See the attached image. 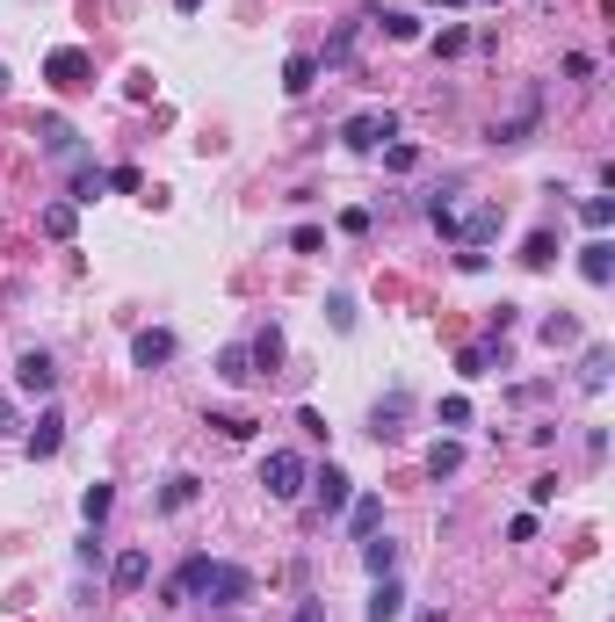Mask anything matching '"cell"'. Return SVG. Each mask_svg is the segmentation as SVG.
Here are the masks:
<instances>
[{
  "label": "cell",
  "mask_w": 615,
  "mask_h": 622,
  "mask_svg": "<svg viewBox=\"0 0 615 622\" xmlns=\"http://www.w3.org/2000/svg\"><path fill=\"white\" fill-rule=\"evenodd\" d=\"M304 485H312V471H304V456H297V449H268V456H261V492H268L275 507L304 500Z\"/></svg>",
  "instance_id": "1"
},
{
  "label": "cell",
  "mask_w": 615,
  "mask_h": 622,
  "mask_svg": "<svg viewBox=\"0 0 615 622\" xmlns=\"http://www.w3.org/2000/svg\"><path fill=\"white\" fill-rule=\"evenodd\" d=\"M391 138H398V116H391V109H355V116L341 123V145H348V152H384Z\"/></svg>",
  "instance_id": "2"
},
{
  "label": "cell",
  "mask_w": 615,
  "mask_h": 622,
  "mask_svg": "<svg viewBox=\"0 0 615 622\" xmlns=\"http://www.w3.org/2000/svg\"><path fill=\"white\" fill-rule=\"evenodd\" d=\"M44 80L58 87V95H80V87H95V58H87L80 44H58L44 58Z\"/></svg>",
  "instance_id": "3"
},
{
  "label": "cell",
  "mask_w": 615,
  "mask_h": 622,
  "mask_svg": "<svg viewBox=\"0 0 615 622\" xmlns=\"http://www.w3.org/2000/svg\"><path fill=\"white\" fill-rule=\"evenodd\" d=\"M246 594H254V572H246V565H218V557H210V579H203V601H210V608H239Z\"/></svg>",
  "instance_id": "4"
},
{
  "label": "cell",
  "mask_w": 615,
  "mask_h": 622,
  "mask_svg": "<svg viewBox=\"0 0 615 622\" xmlns=\"http://www.w3.org/2000/svg\"><path fill=\"white\" fill-rule=\"evenodd\" d=\"M203 579H210V557H203V550L181 557V572L160 586V608H196V601H203Z\"/></svg>",
  "instance_id": "5"
},
{
  "label": "cell",
  "mask_w": 615,
  "mask_h": 622,
  "mask_svg": "<svg viewBox=\"0 0 615 622\" xmlns=\"http://www.w3.org/2000/svg\"><path fill=\"white\" fill-rule=\"evenodd\" d=\"M174 355H181V340H174L167 326H138V333H131V362H138V369H167Z\"/></svg>",
  "instance_id": "6"
},
{
  "label": "cell",
  "mask_w": 615,
  "mask_h": 622,
  "mask_svg": "<svg viewBox=\"0 0 615 622\" xmlns=\"http://www.w3.org/2000/svg\"><path fill=\"white\" fill-rule=\"evenodd\" d=\"M51 384H58V362H51L44 348H22V355H15V391L51 398Z\"/></svg>",
  "instance_id": "7"
},
{
  "label": "cell",
  "mask_w": 615,
  "mask_h": 622,
  "mask_svg": "<svg viewBox=\"0 0 615 622\" xmlns=\"http://www.w3.org/2000/svg\"><path fill=\"white\" fill-rule=\"evenodd\" d=\"M406 413H413V391L398 384L391 398H377V406H369V434H377V442H398V434H406Z\"/></svg>",
  "instance_id": "8"
},
{
  "label": "cell",
  "mask_w": 615,
  "mask_h": 622,
  "mask_svg": "<svg viewBox=\"0 0 615 622\" xmlns=\"http://www.w3.org/2000/svg\"><path fill=\"white\" fill-rule=\"evenodd\" d=\"M500 225H507L500 203H471L464 217H456V246H485V239H500Z\"/></svg>",
  "instance_id": "9"
},
{
  "label": "cell",
  "mask_w": 615,
  "mask_h": 622,
  "mask_svg": "<svg viewBox=\"0 0 615 622\" xmlns=\"http://www.w3.org/2000/svg\"><path fill=\"white\" fill-rule=\"evenodd\" d=\"M536 123H543V102L529 95V102H521L514 116H500V123H492L485 138H492V145H529V138H536Z\"/></svg>",
  "instance_id": "10"
},
{
  "label": "cell",
  "mask_w": 615,
  "mask_h": 622,
  "mask_svg": "<svg viewBox=\"0 0 615 622\" xmlns=\"http://www.w3.org/2000/svg\"><path fill=\"white\" fill-rule=\"evenodd\" d=\"M312 500H319V514H348V500H355V478L341 471V463H326V471L312 478Z\"/></svg>",
  "instance_id": "11"
},
{
  "label": "cell",
  "mask_w": 615,
  "mask_h": 622,
  "mask_svg": "<svg viewBox=\"0 0 615 622\" xmlns=\"http://www.w3.org/2000/svg\"><path fill=\"white\" fill-rule=\"evenodd\" d=\"M22 449H29V456H58V449H66V413L44 406V413H37V427L22 434Z\"/></svg>",
  "instance_id": "12"
},
{
  "label": "cell",
  "mask_w": 615,
  "mask_h": 622,
  "mask_svg": "<svg viewBox=\"0 0 615 622\" xmlns=\"http://www.w3.org/2000/svg\"><path fill=\"white\" fill-rule=\"evenodd\" d=\"M145 579H152V550H123L116 565H109V586H116V594H145Z\"/></svg>",
  "instance_id": "13"
},
{
  "label": "cell",
  "mask_w": 615,
  "mask_h": 622,
  "mask_svg": "<svg viewBox=\"0 0 615 622\" xmlns=\"http://www.w3.org/2000/svg\"><path fill=\"white\" fill-rule=\"evenodd\" d=\"M579 275H587L594 290H608L615 283V246L608 239H587V246H579Z\"/></svg>",
  "instance_id": "14"
},
{
  "label": "cell",
  "mask_w": 615,
  "mask_h": 622,
  "mask_svg": "<svg viewBox=\"0 0 615 622\" xmlns=\"http://www.w3.org/2000/svg\"><path fill=\"white\" fill-rule=\"evenodd\" d=\"M37 138H44L51 160H80V131H73L66 116H44V123H37Z\"/></svg>",
  "instance_id": "15"
},
{
  "label": "cell",
  "mask_w": 615,
  "mask_h": 622,
  "mask_svg": "<svg viewBox=\"0 0 615 622\" xmlns=\"http://www.w3.org/2000/svg\"><path fill=\"white\" fill-rule=\"evenodd\" d=\"M369 622H398L406 615V586H398V572L391 579H377V594H369V608H362Z\"/></svg>",
  "instance_id": "16"
},
{
  "label": "cell",
  "mask_w": 615,
  "mask_h": 622,
  "mask_svg": "<svg viewBox=\"0 0 615 622\" xmlns=\"http://www.w3.org/2000/svg\"><path fill=\"white\" fill-rule=\"evenodd\" d=\"M362 565H369V579H391L398 572V543L391 536H362Z\"/></svg>",
  "instance_id": "17"
},
{
  "label": "cell",
  "mask_w": 615,
  "mask_h": 622,
  "mask_svg": "<svg viewBox=\"0 0 615 622\" xmlns=\"http://www.w3.org/2000/svg\"><path fill=\"white\" fill-rule=\"evenodd\" d=\"M196 492H203V478H189V471H174V478L160 485V514H181V507H196Z\"/></svg>",
  "instance_id": "18"
},
{
  "label": "cell",
  "mask_w": 615,
  "mask_h": 622,
  "mask_svg": "<svg viewBox=\"0 0 615 622\" xmlns=\"http://www.w3.org/2000/svg\"><path fill=\"white\" fill-rule=\"evenodd\" d=\"M377 521H384V500H377V492H355V500H348V528H355V536H377Z\"/></svg>",
  "instance_id": "19"
},
{
  "label": "cell",
  "mask_w": 615,
  "mask_h": 622,
  "mask_svg": "<svg viewBox=\"0 0 615 622\" xmlns=\"http://www.w3.org/2000/svg\"><path fill=\"white\" fill-rule=\"evenodd\" d=\"M218 377H225V384H254L261 369H254V355H246L239 340H232V348H218Z\"/></svg>",
  "instance_id": "20"
},
{
  "label": "cell",
  "mask_w": 615,
  "mask_h": 622,
  "mask_svg": "<svg viewBox=\"0 0 615 622\" xmlns=\"http://www.w3.org/2000/svg\"><path fill=\"white\" fill-rule=\"evenodd\" d=\"M456 217H464V203H456V189H449V196H442V189L427 196V225H435L442 239H456Z\"/></svg>",
  "instance_id": "21"
},
{
  "label": "cell",
  "mask_w": 615,
  "mask_h": 622,
  "mask_svg": "<svg viewBox=\"0 0 615 622\" xmlns=\"http://www.w3.org/2000/svg\"><path fill=\"white\" fill-rule=\"evenodd\" d=\"M283 87H290V95H312V87H319V58H312V51H297L290 66H283Z\"/></svg>",
  "instance_id": "22"
},
{
  "label": "cell",
  "mask_w": 615,
  "mask_h": 622,
  "mask_svg": "<svg viewBox=\"0 0 615 622\" xmlns=\"http://www.w3.org/2000/svg\"><path fill=\"white\" fill-rule=\"evenodd\" d=\"M456 471H464V442H435V449H427V478H456Z\"/></svg>",
  "instance_id": "23"
},
{
  "label": "cell",
  "mask_w": 615,
  "mask_h": 622,
  "mask_svg": "<svg viewBox=\"0 0 615 622\" xmlns=\"http://www.w3.org/2000/svg\"><path fill=\"white\" fill-rule=\"evenodd\" d=\"M246 355H254V369H275L283 362V326H261L254 340H246Z\"/></svg>",
  "instance_id": "24"
},
{
  "label": "cell",
  "mask_w": 615,
  "mask_h": 622,
  "mask_svg": "<svg viewBox=\"0 0 615 622\" xmlns=\"http://www.w3.org/2000/svg\"><path fill=\"white\" fill-rule=\"evenodd\" d=\"M80 232V203H44V239H73Z\"/></svg>",
  "instance_id": "25"
},
{
  "label": "cell",
  "mask_w": 615,
  "mask_h": 622,
  "mask_svg": "<svg viewBox=\"0 0 615 622\" xmlns=\"http://www.w3.org/2000/svg\"><path fill=\"white\" fill-rule=\"evenodd\" d=\"M355 29H362V22H341V29H333L326 51H319V66H348V58H355Z\"/></svg>",
  "instance_id": "26"
},
{
  "label": "cell",
  "mask_w": 615,
  "mask_h": 622,
  "mask_svg": "<svg viewBox=\"0 0 615 622\" xmlns=\"http://www.w3.org/2000/svg\"><path fill=\"white\" fill-rule=\"evenodd\" d=\"M558 261V232H529V246H521V268H550Z\"/></svg>",
  "instance_id": "27"
},
{
  "label": "cell",
  "mask_w": 615,
  "mask_h": 622,
  "mask_svg": "<svg viewBox=\"0 0 615 622\" xmlns=\"http://www.w3.org/2000/svg\"><path fill=\"white\" fill-rule=\"evenodd\" d=\"M109 507H116V492H109V485H87V492H80V514H87V528H102V521H109Z\"/></svg>",
  "instance_id": "28"
},
{
  "label": "cell",
  "mask_w": 615,
  "mask_h": 622,
  "mask_svg": "<svg viewBox=\"0 0 615 622\" xmlns=\"http://www.w3.org/2000/svg\"><path fill=\"white\" fill-rule=\"evenodd\" d=\"M579 225H587V232L601 239V232L615 225V203H608V196H587V203H579Z\"/></svg>",
  "instance_id": "29"
},
{
  "label": "cell",
  "mask_w": 615,
  "mask_h": 622,
  "mask_svg": "<svg viewBox=\"0 0 615 622\" xmlns=\"http://www.w3.org/2000/svg\"><path fill=\"white\" fill-rule=\"evenodd\" d=\"M608 348H587V362H579V384H587V391H608Z\"/></svg>",
  "instance_id": "30"
},
{
  "label": "cell",
  "mask_w": 615,
  "mask_h": 622,
  "mask_svg": "<svg viewBox=\"0 0 615 622\" xmlns=\"http://www.w3.org/2000/svg\"><path fill=\"white\" fill-rule=\"evenodd\" d=\"M102 189H109V174H102V167H80V174H73V196H66V203H95Z\"/></svg>",
  "instance_id": "31"
},
{
  "label": "cell",
  "mask_w": 615,
  "mask_h": 622,
  "mask_svg": "<svg viewBox=\"0 0 615 622\" xmlns=\"http://www.w3.org/2000/svg\"><path fill=\"white\" fill-rule=\"evenodd\" d=\"M543 340H550V348H579V319H572V311H558V319H543Z\"/></svg>",
  "instance_id": "32"
},
{
  "label": "cell",
  "mask_w": 615,
  "mask_h": 622,
  "mask_svg": "<svg viewBox=\"0 0 615 622\" xmlns=\"http://www.w3.org/2000/svg\"><path fill=\"white\" fill-rule=\"evenodd\" d=\"M210 427H218L225 442H254V434H261V427L246 420V413H210Z\"/></svg>",
  "instance_id": "33"
},
{
  "label": "cell",
  "mask_w": 615,
  "mask_h": 622,
  "mask_svg": "<svg viewBox=\"0 0 615 622\" xmlns=\"http://www.w3.org/2000/svg\"><path fill=\"white\" fill-rule=\"evenodd\" d=\"M384 29H391L398 44H413V37H420V15H406V8H384Z\"/></svg>",
  "instance_id": "34"
},
{
  "label": "cell",
  "mask_w": 615,
  "mask_h": 622,
  "mask_svg": "<svg viewBox=\"0 0 615 622\" xmlns=\"http://www.w3.org/2000/svg\"><path fill=\"white\" fill-rule=\"evenodd\" d=\"M413 160H420V152H413L406 138H391V145H384V167H391V174H413Z\"/></svg>",
  "instance_id": "35"
},
{
  "label": "cell",
  "mask_w": 615,
  "mask_h": 622,
  "mask_svg": "<svg viewBox=\"0 0 615 622\" xmlns=\"http://www.w3.org/2000/svg\"><path fill=\"white\" fill-rule=\"evenodd\" d=\"M485 362H492V348H464V355H456V377H471V384H478V377H485Z\"/></svg>",
  "instance_id": "36"
},
{
  "label": "cell",
  "mask_w": 615,
  "mask_h": 622,
  "mask_svg": "<svg viewBox=\"0 0 615 622\" xmlns=\"http://www.w3.org/2000/svg\"><path fill=\"white\" fill-rule=\"evenodd\" d=\"M319 246H326L319 225H297V232H290V254H319Z\"/></svg>",
  "instance_id": "37"
},
{
  "label": "cell",
  "mask_w": 615,
  "mask_h": 622,
  "mask_svg": "<svg viewBox=\"0 0 615 622\" xmlns=\"http://www.w3.org/2000/svg\"><path fill=\"white\" fill-rule=\"evenodd\" d=\"M326 311H333V326H341V333H355V297L333 290V297H326Z\"/></svg>",
  "instance_id": "38"
},
{
  "label": "cell",
  "mask_w": 615,
  "mask_h": 622,
  "mask_svg": "<svg viewBox=\"0 0 615 622\" xmlns=\"http://www.w3.org/2000/svg\"><path fill=\"white\" fill-rule=\"evenodd\" d=\"M464 44H471V29H456V22H449V29H442V37H435V58H456V51H464Z\"/></svg>",
  "instance_id": "39"
},
{
  "label": "cell",
  "mask_w": 615,
  "mask_h": 622,
  "mask_svg": "<svg viewBox=\"0 0 615 622\" xmlns=\"http://www.w3.org/2000/svg\"><path fill=\"white\" fill-rule=\"evenodd\" d=\"M442 427H471V398H442Z\"/></svg>",
  "instance_id": "40"
},
{
  "label": "cell",
  "mask_w": 615,
  "mask_h": 622,
  "mask_svg": "<svg viewBox=\"0 0 615 622\" xmlns=\"http://www.w3.org/2000/svg\"><path fill=\"white\" fill-rule=\"evenodd\" d=\"M550 500H558V478H550V471L529 478V507H550Z\"/></svg>",
  "instance_id": "41"
},
{
  "label": "cell",
  "mask_w": 615,
  "mask_h": 622,
  "mask_svg": "<svg viewBox=\"0 0 615 622\" xmlns=\"http://www.w3.org/2000/svg\"><path fill=\"white\" fill-rule=\"evenodd\" d=\"M109 189H123V196H138V189H145V174H138V167H116V174H109Z\"/></svg>",
  "instance_id": "42"
},
{
  "label": "cell",
  "mask_w": 615,
  "mask_h": 622,
  "mask_svg": "<svg viewBox=\"0 0 615 622\" xmlns=\"http://www.w3.org/2000/svg\"><path fill=\"white\" fill-rule=\"evenodd\" d=\"M507 543H536V514H514L507 521Z\"/></svg>",
  "instance_id": "43"
},
{
  "label": "cell",
  "mask_w": 615,
  "mask_h": 622,
  "mask_svg": "<svg viewBox=\"0 0 615 622\" xmlns=\"http://www.w3.org/2000/svg\"><path fill=\"white\" fill-rule=\"evenodd\" d=\"M73 557H80V572H102V536H87Z\"/></svg>",
  "instance_id": "44"
},
{
  "label": "cell",
  "mask_w": 615,
  "mask_h": 622,
  "mask_svg": "<svg viewBox=\"0 0 615 622\" xmlns=\"http://www.w3.org/2000/svg\"><path fill=\"white\" fill-rule=\"evenodd\" d=\"M290 622H326V601H319V594H304V601H297V615H290Z\"/></svg>",
  "instance_id": "45"
},
{
  "label": "cell",
  "mask_w": 615,
  "mask_h": 622,
  "mask_svg": "<svg viewBox=\"0 0 615 622\" xmlns=\"http://www.w3.org/2000/svg\"><path fill=\"white\" fill-rule=\"evenodd\" d=\"M0 434H15V406H8V398H0Z\"/></svg>",
  "instance_id": "46"
},
{
  "label": "cell",
  "mask_w": 615,
  "mask_h": 622,
  "mask_svg": "<svg viewBox=\"0 0 615 622\" xmlns=\"http://www.w3.org/2000/svg\"><path fill=\"white\" fill-rule=\"evenodd\" d=\"M413 622H449V615H442V608H420V615H413Z\"/></svg>",
  "instance_id": "47"
},
{
  "label": "cell",
  "mask_w": 615,
  "mask_h": 622,
  "mask_svg": "<svg viewBox=\"0 0 615 622\" xmlns=\"http://www.w3.org/2000/svg\"><path fill=\"white\" fill-rule=\"evenodd\" d=\"M196 8H203V0H174V15H196Z\"/></svg>",
  "instance_id": "48"
},
{
  "label": "cell",
  "mask_w": 615,
  "mask_h": 622,
  "mask_svg": "<svg viewBox=\"0 0 615 622\" xmlns=\"http://www.w3.org/2000/svg\"><path fill=\"white\" fill-rule=\"evenodd\" d=\"M435 8H464V0H435Z\"/></svg>",
  "instance_id": "49"
},
{
  "label": "cell",
  "mask_w": 615,
  "mask_h": 622,
  "mask_svg": "<svg viewBox=\"0 0 615 622\" xmlns=\"http://www.w3.org/2000/svg\"><path fill=\"white\" fill-rule=\"evenodd\" d=\"M0 95H8V66H0Z\"/></svg>",
  "instance_id": "50"
},
{
  "label": "cell",
  "mask_w": 615,
  "mask_h": 622,
  "mask_svg": "<svg viewBox=\"0 0 615 622\" xmlns=\"http://www.w3.org/2000/svg\"><path fill=\"white\" fill-rule=\"evenodd\" d=\"M485 8H500V0H485Z\"/></svg>",
  "instance_id": "51"
}]
</instances>
